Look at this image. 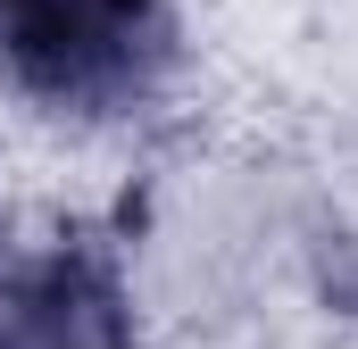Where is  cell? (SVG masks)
Segmentation results:
<instances>
[{"instance_id":"obj_2","label":"cell","mask_w":358,"mask_h":349,"mask_svg":"<svg viewBox=\"0 0 358 349\" xmlns=\"http://www.w3.org/2000/svg\"><path fill=\"white\" fill-rule=\"evenodd\" d=\"M0 349H142L117 258L100 242H67L25 266L0 299Z\"/></svg>"},{"instance_id":"obj_1","label":"cell","mask_w":358,"mask_h":349,"mask_svg":"<svg viewBox=\"0 0 358 349\" xmlns=\"http://www.w3.org/2000/svg\"><path fill=\"white\" fill-rule=\"evenodd\" d=\"M167 0H0V75L59 117L142 108L167 84Z\"/></svg>"}]
</instances>
